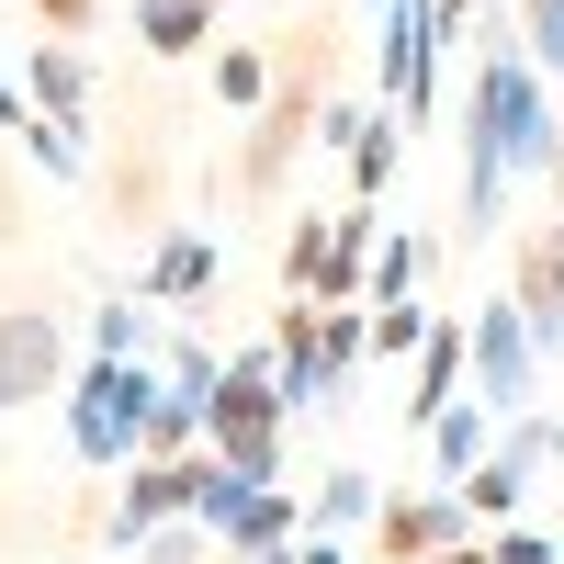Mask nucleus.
I'll list each match as a JSON object with an SVG mask.
<instances>
[{"mask_svg":"<svg viewBox=\"0 0 564 564\" xmlns=\"http://www.w3.org/2000/svg\"><path fill=\"white\" fill-rule=\"evenodd\" d=\"M553 79L531 68V45L520 23H508L475 68H463V238H497V215H508V181L520 170H553Z\"/></svg>","mask_w":564,"mask_h":564,"instance_id":"nucleus-1","label":"nucleus"},{"mask_svg":"<svg viewBox=\"0 0 564 564\" xmlns=\"http://www.w3.org/2000/svg\"><path fill=\"white\" fill-rule=\"evenodd\" d=\"M282 430H294V395H282L271 350H238V361L215 372L204 452H215V463H238V475H260V486H282Z\"/></svg>","mask_w":564,"mask_h":564,"instance_id":"nucleus-2","label":"nucleus"},{"mask_svg":"<svg viewBox=\"0 0 564 564\" xmlns=\"http://www.w3.org/2000/svg\"><path fill=\"white\" fill-rule=\"evenodd\" d=\"M193 520L226 542V564H249V553H282V542H305V497H282V486L238 475V463L193 452Z\"/></svg>","mask_w":564,"mask_h":564,"instance_id":"nucleus-3","label":"nucleus"},{"mask_svg":"<svg viewBox=\"0 0 564 564\" xmlns=\"http://www.w3.org/2000/svg\"><path fill=\"white\" fill-rule=\"evenodd\" d=\"M159 395H170L159 361H90V372H68V452L79 463H135V430H148Z\"/></svg>","mask_w":564,"mask_h":564,"instance_id":"nucleus-4","label":"nucleus"},{"mask_svg":"<svg viewBox=\"0 0 564 564\" xmlns=\"http://www.w3.org/2000/svg\"><path fill=\"white\" fill-rule=\"evenodd\" d=\"M463 350H475V372H463V395H475V406L497 417V430L542 406V339H531V316L508 305V294H486L475 316H463Z\"/></svg>","mask_w":564,"mask_h":564,"instance_id":"nucleus-5","label":"nucleus"},{"mask_svg":"<svg viewBox=\"0 0 564 564\" xmlns=\"http://www.w3.org/2000/svg\"><path fill=\"white\" fill-rule=\"evenodd\" d=\"M553 463H564V417H508V430H497V452L475 463V475H463L452 497L463 508H475V531H508V520H520V508H531V486L553 475Z\"/></svg>","mask_w":564,"mask_h":564,"instance_id":"nucleus-6","label":"nucleus"},{"mask_svg":"<svg viewBox=\"0 0 564 564\" xmlns=\"http://www.w3.org/2000/svg\"><path fill=\"white\" fill-rule=\"evenodd\" d=\"M68 384V316L45 294H12L0 305V406H45Z\"/></svg>","mask_w":564,"mask_h":564,"instance_id":"nucleus-7","label":"nucleus"},{"mask_svg":"<svg viewBox=\"0 0 564 564\" xmlns=\"http://www.w3.org/2000/svg\"><path fill=\"white\" fill-rule=\"evenodd\" d=\"M372 542H384V564H441V553L486 542V531H475V508H463L452 486H406V497L372 508Z\"/></svg>","mask_w":564,"mask_h":564,"instance_id":"nucleus-8","label":"nucleus"},{"mask_svg":"<svg viewBox=\"0 0 564 564\" xmlns=\"http://www.w3.org/2000/svg\"><path fill=\"white\" fill-rule=\"evenodd\" d=\"M508 305L531 316L542 361L564 350V226H520V249H508Z\"/></svg>","mask_w":564,"mask_h":564,"instance_id":"nucleus-9","label":"nucleus"},{"mask_svg":"<svg viewBox=\"0 0 564 564\" xmlns=\"http://www.w3.org/2000/svg\"><path fill=\"white\" fill-rule=\"evenodd\" d=\"M193 520V463H124V497H113V542L135 553L148 531Z\"/></svg>","mask_w":564,"mask_h":564,"instance_id":"nucleus-10","label":"nucleus"},{"mask_svg":"<svg viewBox=\"0 0 564 564\" xmlns=\"http://www.w3.org/2000/svg\"><path fill=\"white\" fill-rule=\"evenodd\" d=\"M372 249H384V215H372V204H339V215H327L316 305H361V282H372Z\"/></svg>","mask_w":564,"mask_h":564,"instance_id":"nucleus-11","label":"nucleus"},{"mask_svg":"<svg viewBox=\"0 0 564 564\" xmlns=\"http://www.w3.org/2000/svg\"><path fill=\"white\" fill-rule=\"evenodd\" d=\"M463 372H475V350H463V327H452V316H430V350L406 361V417H417V430H441V417L463 406Z\"/></svg>","mask_w":564,"mask_h":564,"instance_id":"nucleus-12","label":"nucleus"},{"mask_svg":"<svg viewBox=\"0 0 564 564\" xmlns=\"http://www.w3.org/2000/svg\"><path fill=\"white\" fill-rule=\"evenodd\" d=\"M316 361H327V305H316V294H282V316H271V372H282V395H294V406H316Z\"/></svg>","mask_w":564,"mask_h":564,"instance_id":"nucleus-13","label":"nucleus"},{"mask_svg":"<svg viewBox=\"0 0 564 564\" xmlns=\"http://www.w3.org/2000/svg\"><path fill=\"white\" fill-rule=\"evenodd\" d=\"M23 102H34L45 124H90V57H79V45H57V34H45L34 57H23Z\"/></svg>","mask_w":564,"mask_h":564,"instance_id":"nucleus-14","label":"nucleus"},{"mask_svg":"<svg viewBox=\"0 0 564 564\" xmlns=\"http://www.w3.org/2000/svg\"><path fill=\"white\" fill-rule=\"evenodd\" d=\"M430 271H441V238H430V226H384L361 305H417V294H430Z\"/></svg>","mask_w":564,"mask_h":564,"instance_id":"nucleus-15","label":"nucleus"},{"mask_svg":"<svg viewBox=\"0 0 564 564\" xmlns=\"http://www.w3.org/2000/svg\"><path fill=\"white\" fill-rule=\"evenodd\" d=\"M204 282H215V238H204V226H170V238L148 249V271H135V294H148V305H193Z\"/></svg>","mask_w":564,"mask_h":564,"instance_id":"nucleus-16","label":"nucleus"},{"mask_svg":"<svg viewBox=\"0 0 564 564\" xmlns=\"http://www.w3.org/2000/svg\"><path fill=\"white\" fill-rule=\"evenodd\" d=\"M372 508H384V486H372L361 463H327L316 497H305V531H316V542H339V531H361V520H372Z\"/></svg>","mask_w":564,"mask_h":564,"instance_id":"nucleus-17","label":"nucleus"},{"mask_svg":"<svg viewBox=\"0 0 564 564\" xmlns=\"http://www.w3.org/2000/svg\"><path fill=\"white\" fill-rule=\"evenodd\" d=\"M486 452H497V417H486L475 395H463V406L441 417V430H430V463H441V486H463V475H475Z\"/></svg>","mask_w":564,"mask_h":564,"instance_id":"nucleus-18","label":"nucleus"},{"mask_svg":"<svg viewBox=\"0 0 564 564\" xmlns=\"http://www.w3.org/2000/svg\"><path fill=\"white\" fill-rule=\"evenodd\" d=\"M204 34H215L204 0H135V45H148V57H193Z\"/></svg>","mask_w":564,"mask_h":564,"instance_id":"nucleus-19","label":"nucleus"},{"mask_svg":"<svg viewBox=\"0 0 564 564\" xmlns=\"http://www.w3.org/2000/svg\"><path fill=\"white\" fill-rule=\"evenodd\" d=\"M215 102L226 113H271V45H215Z\"/></svg>","mask_w":564,"mask_h":564,"instance_id":"nucleus-20","label":"nucleus"},{"mask_svg":"<svg viewBox=\"0 0 564 564\" xmlns=\"http://www.w3.org/2000/svg\"><path fill=\"white\" fill-rule=\"evenodd\" d=\"M12 148H23L45 181H79V170H90V124H45V113H34V124L12 135Z\"/></svg>","mask_w":564,"mask_h":564,"instance_id":"nucleus-21","label":"nucleus"},{"mask_svg":"<svg viewBox=\"0 0 564 564\" xmlns=\"http://www.w3.org/2000/svg\"><path fill=\"white\" fill-rule=\"evenodd\" d=\"M148 350H159V327L135 305H90V361H148Z\"/></svg>","mask_w":564,"mask_h":564,"instance_id":"nucleus-22","label":"nucleus"},{"mask_svg":"<svg viewBox=\"0 0 564 564\" xmlns=\"http://www.w3.org/2000/svg\"><path fill=\"white\" fill-rule=\"evenodd\" d=\"M135 564H226V542H215L204 520H170V531H148V542H135Z\"/></svg>","mask_w":564,"mask_h":564,"instance_id":"nucleus-23","label":"nucleus"},{"mask_svg":"<svg viewBox=\"0 0 564 564\" xmlns=\"http://www.w3.org/2000/svg\"><path fill=\"white\" fill-rule=\"evenodd\" d=\"M430 350V305H372V361H417Z\"/></svg>","mask_w":564,"mask_h":564,"instance_id":"nucleus-24","label":"nucleus"},{"mask_svg":"<svg viewBox=\"0 0 564 564\" xmlns=\"http://www.w3.org/2000/svg\"><path fill=\"white\" fill-rule=\"evenodd\" d=\"M520 45L542 79H564V0H520Z\"/></svg>","mask_w":564,"mask_h":564,"instance_id":"nucleus-25","label":"nucleus"},{"mask_svg":"<svg viewBox=\"0 0 564 564\" xmlns=\"http://www.w3.org/2000/svg\"><path fill=\"white\" fill-rule=\"evenodd\" d=\"M486 564H564V553L542 520H508V531H486Z\"/></svg>","mask_w":564,"mask_h":564,"instance_id":"nucleus-26","label":"nucleus"},{"mask_svg":"<svg viewBox=\"0 0 564 564\" xmlns=\"http://www.w3.org/2000/svg\"><path fill=\"white\" fill-rule=\"evenodd\" d=\"M316 260H327V215H305L294 238H282V282H294V294H316Z\"/></svg>","mask_w":564,"mask_h":564,"instance_id":"nucleus-27","label":"nucleus"},{"mask_svg":"<svg viewBox=\"0 0 564 564\" xmlns=\"http://www.w3.org/2000/svg\"><path fill=\"white\" fill-rule=\"evenodd\" d=\"M113 204H124V215H159V148H135V159L113 170Z\"/></svg>","mask_w":564,"mask_h":564,"instance_id":"nucleus-28","label":"nucleus"},{"mask_svg":"<svg viewBox=\"0 0 564 564\" xmlns=\"http://www.w3.org/2000/svg\"><path fill=\"white\" fill-rule=\"evenodd\" d=\"M34 23L68 45V34H90V23H102V0H34Z\"/></svg>","mask_w":564,"mask_h":564,"instance_id":"nucleus-29","label":"nucleus"},{"mask_svg":"<svg viewBox=\"0 0 564 564\" xmlns=\"http://www.w3.org/2000/svg\"><path fill=\"white\" fill-rule=\"evenodd\" d=\"M475 12H486V0H430V34L452 45V34H463V23H475Z\"/></svg>","mask_w":564,"mask_h":564,"instance_id":"nucleus-30","label":"nucleus"},{"mask_svg":"<svg viewBox=\"0 0 564 564\" xmlns=\"http://www.w3.org/2000/svg\"><path fill=\"white\" fill-rule=\"evenodd\" d=\"M23 124H34V102H23L12 79H0V135H23Z\"/></svg>","mask_w":564,"mask_h":564,"instance_id":"nucleus-31","label":"nucleus"},{"mask_svg":"<svg viewBox=\"0 0 564 564\" xmlns=\"http://www.w3.org/2000/svg\"><path fill=\"white\" fill-rule=\"evenodd\" d=\"M294 564H339V542H316V531H305V542H294Z\"/></svg>","mask_w":564,"mask_h":564,"instance_id":"nucleus-32","label":"nucleus"},{"mask_svg":"<svg viewBox=\"0 0 564 564\" xmlns=\"http://www.w3.org/2000/svg\"><path fill=\"white\" fill-rule=\"evenodd\" d=\"M542 181H553V204H564V135H553V170H542Z\"/></svg>","mask_w":564,"mask_h":564,"instance_id":"nucleus-33","label":"nucleus"},{"mask_svg":"<svg viewBox=\"0 0 564 564\" xmlns=\"http://www.w3.org/2000/svg\"><path fill=\"white\" fill-rule=\"evenodd\" d=\"M249 564H294V542H282V553H249Z\"/></svg>","mask_w":564,"mask_h":564,"instance_id":"nucleus-34","label":"nucleus"},{"mask_svg":"<svg viewBox=\"0 0 564 564\" xmlns=\"http://www.w3.org/2000/svg\"><path fill=\"white\" fill-rule=\"evenodd\" d=\"M204 12H226V0H204Z\"/></svg>","mask_w":564,"mask_h":564,"instance_id":"nucleus-35","label":"nucleus"}]
</instances>
